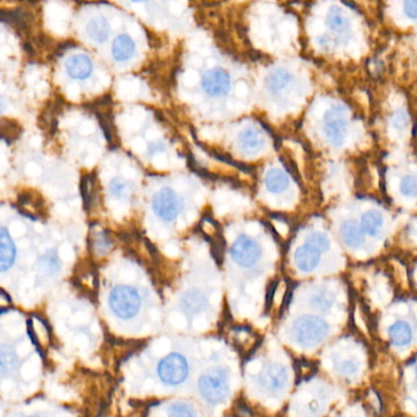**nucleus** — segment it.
Listing matches in <instances>:
<instances>
[{"label": "nucleus", "instance_id": "29", "mask_svg": "<svg viewBox=\"0 0 417 417\" xmlns=\"http://www.w3.org/2000/svg\"><path fill=\"white\" fill-rule=\"evenodd\" d=\"M399 190L405 197H415L417 192V182L415 175H405L400 180Z\"/></svg>", "mask_w": 417, "mask_h": 417}, {"label": "nucleus", "instance_id": "22", "mask_svg": "<svg viewBox=\"0 0 417 417\" xmlns=\"http://www.w3.org/2000/svg\"><path fill=\"white\" fill-rule=\"evenodd\" d=\"M391 343L396 346H405L413 340V329L404 321H398L389 328Z\"/></svg>", "mask_w": 417, "mask_h": 417}, {"label": "nucleus", "instance_id": "1", "mask_svg": "<svg viewBox=\"0 0 417 417\" xmlns=\"http://www.w3.org/2000/svg\"><path fill=\"white\" fill-rule=\"evenodd\" d=\"M35 359V351L24 328H1L0 329V391H21L27 388L25 382L27 367L31 369V360Z\"/></svg>", "mask_w": 417, "mask_h": 417}, {"label": "nucleus", "instance_id": "5", "mask_svg": "<svg viewBox=\"0 0 417 417\" xmlns=\"http://www.w3.org/2000/svg\"><path fill=\"white\" fill-rule=\"evenodd\" d=\"M198 391L207 401L220 403L228 396V374L223 370L208 371L198 379Z\"/></svg>", "mask_w": 417, "mask_h": 417}, {"label": "nucleus", "instance_id": "9", "mask_svg": "<svg viewBox=\"0 0 417 417\" xmlns=\"http://www.w3.org/2000/svg\"><path fill=\"white\" fill-rule=\"evenodd\" d=\"M201 86L207 95L211 97L228 95L230 90V76L225 70L220 68L208 70L202 75Z\"/></svg>", "mask_w": 417, "mask_h": 417}, {"label": "nucleus", "instance_id": "33", "mask_svg": "<svg viewBox=\"0 0 417 417\" xmlns=\"http://www.w3.org/2000/svg\"><path fill=\"white\" fill-rule=\"evenodd\" d=\"M391 124L398 130H404L408 124V118L406 113L403 110H398L394 113V115L391 118Z\"/></svg>", "mask_w": 417, "mask_h": 417}, {"label": "nucleus", "instance_id": "30", "mask_svg": "<svg viewBox=\"0 0 417 417\" xmlns=\"http://www.w3.org/2000/svg\"><path fill=\"white\" fill-rule=\"evenodd\" d=\"M168 417H196L194 408L184 403H174L168 408Z\"/></svg>", "mask_w": 417, "mask_h": 417}, {"label": "nucleus", "instance_id": "16", "mask_svg": "<svg viewBox=\"0 0 417 417\" xmlns=\"http://www.w3.org/2000/svg\"><path fill=\"white\" fill-rule=\"evenodd\" d=\"M136 52V44L128 35L118 36L112 46L113 58L119 63L130 61Z\"/></svg>", "mask_w": 417, "mask_h": 417}, {"label": "nucleus", "instance_id": "8", "mask_svg": "<svg viewBox=\"0 0 417 417\" xmlns=\"http://www.w3.org/2000/svg\"><path fill=\"white\" fill-rule=\"evenodd\" d=\"M230 254L234 262L242 268H251L259 261L262 249L257 241L247 235H240L232 244Z\"/></svg>", "mask_w": 417, "mask_h": 417}, {"label": "nucleus", "instance_id": "32", "mask_svg": "<svg viewBox=\"0 0 417 417\" xmlns=\"http://www.w3.org/2000/svg\"><path fill=\"white\" fill-rule=\"evenodd\" d=\"M19 417H69L63 413H56L51 411V408H35L32 411L22 413Z\"/></svg>", "mask_w": 417, "mask_h": 417}, {"label": "nucleus", "instance_id": "3", "mask_svg": "<svg viewBox=\"0 0 417 417\" xmlns=\"http://www.w3.org/2000/svg\"><path fill=\"white\" fill-rule=\"evenodd\" d=\"M328 324L316 316H304L293 326V336L299 344L311 346L321 343L328 333Z\"/></svg>", "mask_w": 417, "mask_h": 417}, {"label": "nucleus", "instance_id": "18", "mask_svg": "<svg viewBox=\"0 0 417 417\" xmlns=\"http://www.w3.org/2000/svg\"><path fill=\"white\" fill-rule=\"evenodd\" d=\"M340 234L344 240L345 245H348L351 249L360 247L365 241L364 232L356 220H345L344 223L341 224Z\"/></svg>", "mask_w": 417, "mask_h": 417}, {"label": "nucleus", "instance_id": "21", "mask_svg": "<svg viewBox=\"0 0 417 417\" xmlns=\"http://www.w3.org/2000/svg\"><path fill=\"white\" fill-rule=\"evenodd\" d=\"M383 223H384L383 215L379 211H374V210L367 211L365 215H362V232L372 237H379V234L382 232Z\"/></svg>", "mask_w": 417, "mask_h": 417}, {"label": "nucleus", "instance_id": "23", "mask_svg": "<svg viewBox=\"0 0 417 417\" xmlns=\"http://www.w3.org/2000/svg\"><path fill=\"white\" fill-rule=\"evenodd\" d=\"M294 81L293 73H289L288 70L277 69L269 73L267 78V87L273 93H279L285 90L287 87Z\"/></svg>", "mask_w": 417, "mask_h": 417}, {"label": "nucleus", "instance_id": "13", "mask_svg": "<svg viewBox=\"0 0 417 417\" xmlns=\"http://www.w3.org/2000/svg\"><path fill=\"white\" fill-rule=\"evenodd\" d=\"M319 261H321V252L307 244L297 247L294 254V262L300 271L305 273L314 271V268L319 266Z\"/></svg>", "mask_w": 417, "mask_h": 417}, {"label": "nucleus", "instance_id": "28", "mask_svg": "<svg viewBox=\"0 0 417 417\" xmlns=\"http://www.w3.org/2000/svg\"><path fill=\"white\" fill-rule=\"evenodd\" d=\"M307 245L317 249L319 252H322V251H327L329 249L331 242H329L327 235H324L323 232H314L311 234L310 237H307Z\"/></svg>", "mask_w": 417, "mask_h": 417}, {"label": "nucleus", "instance_id": "24", "mask_svg": "<svg viewBox=\"0 0 417 417\" xmlns=\"http://www.w3.org/2000/svg\"><path fill=\"white\" fill-rule=\"evenodd\" d=\"M19 205L22 207V213L27 215V217H35L36 215L42 213L44 208V203L42 197L38 195L22 194L19 196Z\"/></svg>", "mask_w": 417, "mask_h": 417}, {"label": "nucleus", "instance_id": "12", "mask_svg": "<svg viewBox=\"0 0 417 417\" xmlns=\"http://www.w3.org/2000/svg\"><path fill=\"white\" fill-rule=\"evenodd\" d=\"M65 70L70 78L83 81L92 75L93 63L86 54H75L65 61Z\"/></svg>", "mask_w": 417, "mask_h": 417}, {"label": "nucleus", "instance_id": "34", "mask_svg": "<svg viewBox=\"0 0 417 417\" xmlns=\"http://www.w3.org/2000/svg\"><path fill=\"white\" fill-rule=\"evenodd\" d=\"M95 244L98 247L99 251H102V249L105 251V249L110 247V240H109V237L105 234H103V232L96 234Z\"/></svg>", "mask_w": 417, "mask_h": 417}, {"label": "nucleus", "instance_id": "20", "mask_svg": "<svg viewBox=\"0 0 417 417\" xmlns=\"http://www.w3.org/2000/svg\"><path fill=\"white\" fill-rule=\"evenodd\" d=\"M264 185L272 194H282L288 189V174L280 169H271L267 172L266 177H264Z\"/></svg>", "mask_w": 417, "mask_h": 417}, {"label": "nucleus", "instance_id": "31", "mask_svg": "<svg viewBox=\"0 0 417 417\" xmlns=\"http://www.w3.org/2000/svg\"><path fill=\"white\" fill-rule=\"evenodd\" d=\"M333 302H334V299L331 297V294L328 293V292L317 293L312 299V304H314V307H317L319 310L322 311L331 309Z\"/></svg>", "mask_w": 417, "mask_h": 417}, {"label": "nucleus", "instance_id": "2", "mask_svg": "<svg viewBox=\"0 0 417 417\" xmlns=\"http://www.w3.org/2000/svg\"><path fill=\"white\" fill-rule=\"evenodd\" d=\"M143 299L138 288L129 284L114 285L105 297L104 307L112 321L130 322L143 310Z\"/></svg>", "mask_w": 417, "mask_h": 417}, {"label": "nucleus", "instance_id": "36", "mask_svg": "<svg viewBox=\"0 0 417 417\" xmlns=\"http://www.w3.org/2000/svg\"><path fill=\"white\" fill-rule=\"evenodd\" d=\"M417 3L415 0H408L404 3L405 14L408 18L416 19Z\"/></svg>", "mask_w": 417, "mask_h": 417}, {"label": "nucleus", "instance_id": "11", "mask_svg": "<svg viewBox=\"0 0 417 417\" xmlns=\"http://www.w3.org/2000/svg\"><path fill=\"white\" fill-rule=\"evenodd\" d=\"M18 258V249L9 232L0 227V274L9 272Z\"/></svg>", "mask_w": 417, "mask_h": 417}, {"label": "nucleus", "instance_id": "7", "mask_svg": "<svg viewBox=\"0 0 417 417\" xmlns=\"http://www.w3.org/2000/svg\"><path fill=\"white\" fill-rule=\"evenodd\" d=\"M155 215L167 223L174 222L181 212V200L177 192L169 187L160 190L152 200Z\"/></svg>", "mask_w": 417, "mask_h": 417}, {"label": "nucleus", "instance_id": "25", "mask_svg": "<svg viewBox=\"0 0 417 417\" xmlns=\"http://www.w3.org/2000/svg\"><path fill=\"white\" fill-rule=\"evenodd\" d=\"M22 133V126L18 121L11 120L9 118L0 119V140L6 143L16 141Z\"/></svg>", "mask_w": 417, "mask_h": 417}, {"label": "nucleus", "instance_id": "26", "mask_svg": "<svg viewBox=\"0 0 417 417\" xmlns=\"http://www.w3.org/2000/svg\"><path fill=\"white\" fill-rule=\"evenodd\" d=\"M109 192L116 200H126L133 196V185L123 177H115L109 182Z\"/></svg>", "mask_w": 417, "mask_h": 417}, {"label": "nucleus", "instance_id": "38", "mask_svg": "<svg viewBox=\"0 0 417 417\" xmlns=\"http://www.w3.org/2000/svg\"><path fill=\"white\" fill-rule=\"evenodd\" d=\"M1 415H3V411H1V408H0V417H1Z\"/></svg>", "mask_w": 417, "mask_h": 417}, {"label": "nucleus", "instance_id": "35", "mask_svg": "<svg viewBox=\"0 0 417 417\" xmlns=\"http://www.w3.org/2000/svg\"><path fill=\"white\" fill-rule=\"evenodd\" d=\"M357 362L355 360H348L340 365V372L345 374H353L357 371Z\"/></svg>", "mask_w": 417, "mask_h": 417}, {"label": "nucleus", "instance_id": "19", "mask_svg": "<svg viewBox=\"0 0 417 417\" xmlns=\"http://www.w3.org/2000/svg\"><path fill=\"white\" fill-rule=\"evenodd\" d=\"M327 26L338 36H344L350 31V20L343 10L333 6L327 15Z\"/></svg>", "mask_w": 417, "mask_h": 417}, {"label": "nucleus", "instance_id": "4", "mask_svg": "<svg viewBox=\"0 0 417 417\" xmlns=\"http://www.w3.org/2000/svg\"><path fill=\"white\" fill-rule=\"evenodd\" d=\"M189 372V362L181 354H169L157 366V374L167 386H179L185 382Z\"/></svg>", "mask_w": 417, "mask_h": 417}, {"label": "nucleus", "instance_id": "15", "mask_svg": "<svg viewBox=\"0 0 417 417\" xmlns=\"http://www.w3.org/2000/svg\"><path fill=\"white\" fill-rule=\"evenodd\" d=\"M207 305H208V302H207L206 295L196 289L186 292L181 297V309L186 314H200L206 309Z\"/></svg>", "mask_w": 417, "mask_h": 417}, {"label": "nucleus", "instance_id": "17", "mask_svg": "<svg viewBox=\"0 0 417 417\" xmlns=\"http://www.w3.org/2000/svg\"><path fill=\"white\" fill-rule=\"evenodd\" d=\"M86 35L96 43H104L110 35V26L107 19L104 16L91 19L90 21L87 22Z\"/></svg>", "mask_w": 417, "mask_h": 417}, {"label": "nucleus", "instance_id": "27", "mask_svg": "<svg viewBox=\"0 0 417 417\" xmlns=\"http://www.w3.org/2000/svg\"><path fill=\"white\" fill-rule=\"evenodd\" d=\"M81 195L86 208L93 206L96 200V184L92 175H86L82 179Z\"/></svg>", "mask_w": 417, "mask_h": 417}, {"label": "nucleus", "instance_id": "6", "mask_svg": "<svg viewBox=\"0 0 417 417\" xmlns=\"http://www.w3.org/2000/svg\"><path fill=\"white\" fill-rule=\"evenodd\" d=\"M323 125H324V135L328 141L333 146L339 147L344 143L346 131H348V123H346V112L340 105H333L329 108L323 116Z\"/></svg>", "mask_w": 417, "mask_h": 417}, {"label": "nucleus", "instance_id": "10", "mask_svg": "<svg viewBox=\"0 0 417 417\" xmlns=\"http://www.w3.org/2000/svg\"><path fill=\"white\" fill-rule=\"evenodd\" d=\"M259 382L267 391L277 393L288 382V371L279 364H271L263 371Z\"/></svg>", "mask_w": 417, "mask_h": 417}, {"label": "nucleus", "instance_id": "14", "mask_svg": "<svg viewBox=\"0 0 417 417\" xmlns=\"http://www.w3.org/2000/svg\"><path fill=\"white\" fill-rule=\"evenodd\" d=\"M237 145L246 155H256L266 145L262 133L256 129H246L239 135Z\"/></svg>", "mask_w": 417, "mask_h": 417}, {"label": "nucleus", "instance_id": "37", "mask_svg": "<svg viewBox=\"0 0 417 417\" xmlns=\"http://www.w3.org/2000/svg\"><path fill=\"white\" fill-rule=\"evenodd\" d=\"M1 109H3V99L0 97V112H1Z\"/></svg>", "mask_w": 417, "mask_h": 417}]
</instances>
